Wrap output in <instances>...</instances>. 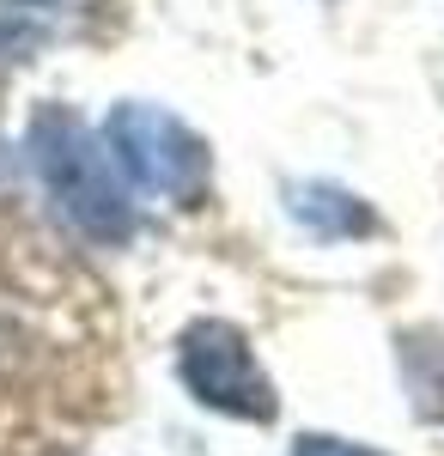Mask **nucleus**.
<instances>
[{
  "label": "nucleus",
  "mask_w": 444,
  "mask_h": 456,
  "mask_svg": "<svg viewBox=\"0 0 444 456\" xmlns=\"http://www.w3.org/2000/svg\"><path fill=\"white\" fill-rule=\"evenodd\" d=\"M25 152L37 165V183L49 189L55 213L68 219L79 238L92 244H128L135 238V201L122 189V176L110 165L103 141L62 104H43L31 116V134H25Z\"/></svg>",
  "instance_id": "1"
},
{
  "label": "nucleus",
  "mask_w": 444,
  "mask_h": 456,
  "mask_svg": "<svg viewBox=\"0 0 444 456\" xmlns=\"http://www.w3.org/2000/svg\"><path fill=\"white\" fill-rule=\"evenodd\" d=\"M103 146H110V165L128 176L135 189L177 201V208H195L207 195V176H213V152L207 141L159 104H116L103 122Z\"/></svg>",
  "instance_id": "2"
},
{
  "label": "nucleus",
  "mask_w": 444,
  "mask_h": 456,
  "mask_svg": "<svg viewBox=\"0 0 444 456\" xmlns=\"http://www.w3.org/2000/svg\"><path fill=\"white\" fill-rule=\"evenodd\" d=\"M177 378L213 414L256 420V426H268L280 414V395H274L268 371L256 365L250 335H243L238 322H226V316H201V322L183 329V341H177Z\"/></svg>",
  "instance_id": "3"
},
{
  "label": "nucleus",
  "mask_w": 444,
  "mask_h": 456,
  "mask_svg": "<svg viewBox=\"0 0 444 456\" xmlns=\"http://www.w3.org/2000/svg\"><path fill=\"white\" fill-rule=\"evenodd\" d=\"M286 213L305 225L310 238L323 244H341V238H366L377 232V213L366 208V195H353L341 183H286Z\"/></svg>",
  "instance_id": "4"
},
{
  "label": "nucleus",
  "mask_w": 444,
  "mask_h": 456,
  "mask_svg": "<svg viewBox=\"0 0 444 456\" xmlns=\"http://www.w3.org/2000/svg\"><path fill=\"white\" fill-rule=\"evenodd\" d=\"M55 31V12H43L31 0H0V68L25 61L37 43H49Z\"/></svg>",
  "instance_id": "5"
},
{
  "label": "nucleus",
  "mask_w": 444,
  "mask_h": 456,
  "mask_svg": "<svg viewBox=\"0 0 444 456\" xmlns=\"http://www.w3.org/2000/svg\"><path fill=\"white\" fill-rule=\"evenodd\" d=\"M292 456H383V451H372V444H347V438H329V432H305V438L292 444Z\"/></svg>",
  "instance_id": "6"
},
{
  "label": "nucleus",
  "mask_w": 444,
  "mask_h": 456,
  "mask_svg": "<svg viewBox=\"0 0 444 456\" xmlns=\"http://www.w3.org/2000/svg\"><path fill=\"white\" fill-rule=\"evenodd\" d=\"M12 189H19V165H12V152L0 146V201H6Z\"/></svg>",
  "instance_id": "7"
}]
</instances>
